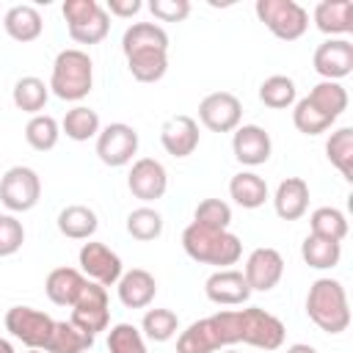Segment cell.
<instances>
[{"mask_svg": "<svg viewBox=\"0 0 353 353\" xmlns=\"http://www.w3.org/2000/svg\"><path fill=\"white\" fill-rule=\"evenodd\" d=\"M182 248L193 262L215 265L218 270L234 265L243 256V243L237 234H232L229 229H207L199 223L185 226Z\"/></svg>", "mask_w": 353, "mask_h": 353, "instance_id": "obj_1", "label": "cell"}, {"mask_svg": "<svg viewBox=\"0 0 353 353\" xmlns=\"http://www.w3.org/2000/svg\"><path fill=\"white\" fill-rule=\"evenodd\" d=\"M306 314L325 334H342L350 325V306L342 281L317 279L306 292Z\"/></svg>", "mask_w": 353, "mask_h": 353, "instance_id": "obj_2", "label": "cell"}, {"mask_svg": "<svg viewBox=\"0 0 353 353\" xmlns=\"http://www.w3.org/2000/svg\"><path fill=\"white\" fill-rule=\"evenodd\" d=\"M50 91L63 99V102H80L88 97L94 85V63L85 50L69 47L61 50L52 61V74H50Z\"/></svg>", "mask_w": 353, "mask_h": 353, "instance_id": "obj_3", "label": "cell"}, {"mask_svg": "<svg viewBox=\"0 0 353 353\" xmlns=\"http://www.w3.org/2000/svg\"><path fill=\"white\" fill-rule=\"evenodd\" d=\"M69 36L77 44H99L110 33V14L97 0H66L61 6Z\"/></svg>", "mask_w": 353, "mask_h": 353, "instance_id": "obj_4", "label": "cell"}, {"mask_svg": "<svg viewBox=\"0 0 353 353\" xmlns=\"http://www.w3.org/2000/svg\"><path fill=\"white\" fill-rule=\"evenodd\" d=\"M254 11L259 22H265V28L281 41H295L309 28V11L295 0H256Z\"/></svg>", "mask_w": 353, "mask_h": 353, "instance_id": "obj_5", "label": "cell"}, {"mask_svg": "<svg viewBox=\"0 0 353 353\" xmlns=\"http://www.w3.org/2000/svg\"><path fill=\"white\" fill-rule=\"evenodd\" d=\"M41 199V179L30 165H11L0 179V201L8 212H28Z\"/></svg>", "mask_w": 353, "mask_h": 353, "instance_id": "obj_6", "label": "cell"}, {"mask_svg": "<svg viewBox=\"0 0 353 353\" xmlns=\"http://www.w3.org/2000/svg\"><path fill=\"white\" fill-rule=\"evenodd\" d=\"M284 336H287V328L276 314L259 306L240 309V342L243 345H251L259 350H279L284 345Z\"/></svg>", "mask_w": 353, "mask_h": 353, "instance_id": "obj_7", "label": "cell"}, {"mask_svg": "<svg viewBox=\"0 0 353 353\" xmlns=\"http://www.w3.org/2000/svg\"><path fill=\"white\" fill-rule=\"evenodd\" d=\"M3 323H6V331L11 336H17L28 347H39V350L47 347L50 334L55 328V320L47 312L33 309V306H11L6 312V320Z\"/></svg>", "mask_w": 353, "mask_h": 353, "instance_id": "obj_8", "label": "cell"}, {"mask_svg": "<svg viewBox=\"0 0 353 353\" xmlns=\"http://www.w3.org/2000/svg\"><path fill=\"white\" fill-rule=\"evenodd\" d=\"M69 323H74L80 331L97 336L99 331L108 328L110 323V309H108V287L97 284V281H85L80 298L72 306V317Z\"/></svg>", "mask_w": 353, "mask_h": 353, "instance_id": "obj_9", "label": "cell"}, {"mask_svg": "<svg viewBox=\"0 0 353 353\" xmlns=\"http://www.w3.org/2000/svg\"><path fill=\"white\" fill-rule=\"evenodd\" d=\"M135 154H138V132H135V127H130L124 121H113V124L99 130V135H97V157L105 165L121 168V165L132 163Z\"/></svg>", "mask_w": 353, "mask_h": 353, "instance_id": "obj_10", "label": "cell"}, {"mask_svg": "<svg viewBox=\"0 0 353 353\" xmlns=\"http://www.w3.org/2000/svg\"><path fill=\"white\" fill-rule=\"evenodd\" d=\"M77 262H80V273L88 281H97L102 287H113L124 273V265H121L119 254L110 251L105 243H97V240L83 243V248L77 254Z\"/></svg>", "mask_w": 353, "mask_h": 353, "instance_id": "obj_11", "label": "cell"}, {"mask_svg": "<svg viewBox=\"0 0 353 353\" xmlns=\"http://www.w3.org/2000/svg\"><path fill=\"white\" fill-rule=\"evenodd\" d=\"M199 119L210 132H234L243 119V105L232 91H212L199 102Z\"/></svg>", "mask_w": 353, "mask_h": 353, "instance_id": "obj_12", "label": "cell"}, {"mask_svg": "<svg viewBox=\"0 0 353 353\" xmlns=\"http://www.w3.org/2000/svg\"><path fill=\"white\" fill-rule=\"evenodd\" d=\"M127 188L141 201H157L168 190V174L165 165L154 157H138L127 174Z\"/></svg>", "mask_w": 353, "mask_h": 353, "instance_id": "obj_13", "label": "cell"}, {"mask_svg": "<svg viewBox=\"0 0 353 353\" xmlns=\"http://www.w3.org/2000/svg\"><path fill=\"white\" fill-rule=\"evenodd\" d=\"M243 276H245L251 292H254V290H256V292H268V290H273V287L281 281V276H284V256H281L276 248H268V245L254 248V251L248 254V259H245Z\"/></svg>", "mask_w": 353, "mask_h": 353, "instance_id": "obj_14", "label": "cell"}, {"mask_svg": "<svg viewBox=\"0 0 353 353\" xmlns=\"http://www.w3.org/2000/svg\"><path fill=\"white\" fill-rule=\"evenodd\" d=\"M312 66L323 80H342L353 72V44L347 39H325L312 55Z\"/></svg>", "mask_w": 353, "mask_h": 353, "instance_id": "obj_15", "label": "cell"}, {"mask_svg": "<svg viewBox=\"0 0 353 353\" xmlns=\"http://www.w3.org/2000/svg\"><path fill=\"white\" fill-rule=\"evenodd\" d=\"M160 143L171 157H190L199 146V121L188 113L168 116L160 127Z\"/></svg>", "mask_w": 353, "mask_h": 353, "instance_id": "obj_16", "label": "cell"}, {"mask_svg": "<svg viewBox=\"0 0 353 353\" xmlns=\"http://www.w3.org/2000/svg\"><path fill=\"white\" fill-rule=\"evenodd\" d=\"M204 292L218 306H240L251 298V287L243 270H234V268H221L210 273V279L204 281Z\"/></svg>", "mask_w": 353, "mask_h": 353, "instance_id": "obj_17", "label": "cell"}, {"mask_svg": "<svg viewBox=\"0 0 353 353\" xmlns=\"http://www.w3.org/2000/svg\"><path fill=\"white\" fill-rule=\"evenodd\" d=\"M232 152L243 165H262L270 160L273 141L259 124H240L232 135Z\"/></svg>", "mask_w": 353, "mask_h": 353, "instance_id": "obj_18", "label": "cell"}, {"mask_svg": "<svg viewBox=\"0 0 353 353\" xmlns=\"http://www.w3.org/2000/svg\"><path fill=\"white\" fill-rule=\"evenodd\" d=\"M116 292L127 309H146L157 295V281L149 270L132 268L121 273V279L116 281Z\"/></svg>", "mask_w": 353, "mask_h": 353, "instance_id": "obj_19", "label": "cell"}, {"mask_svg": "<svg viewBox=\"0 0 353 353\" xmlns=\"http://www.w3.org/2000/svg\"><path fill=\"white\" fill-rule=\"evenodd\" d=\"M276 215L281 221H298L309 210V185L301 176H287L279 182L276 196H273Z\"/></svg>", "mask_w": 353, "mask_h": 353, "instance_id": "obj_20", "label": "cell"}, {"mask_svg": "<svg viewBox=\"0 0 353 353\" xmlns=\"http://www.w3.org/2000/svg\"><path fill=\"white\" fill-rule=\"evenodd\" d=\"M85 276L77 268H55L47 273L44 279V292L55 306H74V301L80 298L83 287H85Z\"/></svg>", "mask_w": 353, "mask_h": 353, "instance_id": "obj_21", "label": "cell"}, {"mask_svg": "<svg viewBox=\"0 0 353 353\" xmlns=\"http://www.w3.org/2000/svg\"><path fill=\"white\" fill-rule=\"evenodd\" d=\"M3 28L6 33L19 41V44H28V41H36L44 30V19L39 14L36 6H28V3H19V6H11L6 14H3Z\"/></svg>", "mask_w": 353, "mask_h": 353, "instance_id": "obj_22", "label": "cell"}, {"mask_svg": "<svg viewBox=\"0 0 353 353\" xmlns=\"http://www.w3.org/2000/svg\"><path fill=\"white\" fill-rule=\"evenodd\" d=\"M314 25L325 36H345L353 30V3L350 0H320L314 6Z\"/></svg>", "mask_w": 353, "mask_h": 353, "instance_id": "obj_23", "label": "cell"}, {"mask_svg": "<svg viewBox=\"0 0 353 353\" xmlns=\"http://www.w3.org/2000/svg\"><path fill=\"white\" fill-rule=\"evenodd\" d=\"M99 226V218L85 204H69L58 212V232L69 240H88Z\"/></svg>", "mask_w": 353, "mask_h": 353, "instance_id": "obj_24", "label": "cell"}, {"mask_svg": "<svg viewBox=\"0 0 353 353\" xmlns=\"http://www.w3.org/2000/svg\"><path fill=\"white\" fill-rule=\"evenodd\" d=\"M127 69L138 83H157L168 72V50H135V52H127Z\"/></svg>", "mask_w": 353, "mask_h": 353, "instance_id": "obj_25", "label": "cell"}, {"mask_svg": "<svg viewBox=\"0 0 353 353\" xmlns=\"http://www.w3.org/2000/svg\"><path fill=\"white\" fill-rule=\"evenodd\" d=\"M229 196L243 210H256L268 201V182L254 171H240L229 179Z\"/></svg>", "mask_w": 353, "mask_h": 353, "instance_id": "obj_26", "label": "cell"}, {"mask_svg": "<svg viewBox=\"0 0 353 353\" xmlns=\"http://www.w3.org/2000/svg\"><path fill=\"white\" fill-rule=\"evenodd\" d=\"M135 50H168V33L157 22H132L121 36V52Z\"/></svg>", "mask_w": 353, "mask_h": 353, "instance_id": "obj_27", "label": "cell"}, {"mask_svg": "<svg viewBox=\"0 0 353 353\" xmlns=\"http://www.w3.org/2000/svg\"><path fill=\"white\" fill-rule=\"evenodd\" d=\"M11 99L14 105L22 110V113H30V116H39L50 99V85L41 80V77H19L14 83V91H11Z\"/></svg>", "mask_w": 353, "mask_h": 353, "instance_id": "obj_28", "label": "cell"}, {"mask_svg": "<svg viewBox=\"0 0 353 353\" xmlns=\"http://www.w3.org/2000/svg\"><path fill=\"white\" fill-rule=\"evenodd\" d=\"M94 345V336L80 331L74 323H66V320H58L52 334H50V342L44 347V353H85L88 347Z\"/></svg>", "mask_w": 353, "mask_h": 353, "instance_id": "obj_29", "label": "cell"}, {"mask_svg": "<svg viewBox=\"0 0 353 353\" xmlns=\"http://www.w3.org/2000/svg\"><path fill=\"white\" fill-rule=\"evenodd\" d=\"M320 113H325L328 119H339L345 110H347V91L342 88V83H336V80H320L312 91H309V97H306Z\"/></svg>", "mask_w": 353, "mask_h": 353, "instance_id": "obj_30", "label": "cell"}, {"mask_svg": "<svg viewBox=\"0 0 353 353\" xmlns=\"http://www.w3.org/2000/svg\"><path fill=\"white\" fill-rule=\"evenodd\" d=\"M301 256L309 268L328 270V268L339 265L342 243H334V240H325V237H317V234H306L303 243H301Z\"/></svg>", "mask_w": 353, "mask_h": 353, "instance_id": "obj_31", "label": "cell"}, {"mask_svg": "<svg viewBox=\"0 0 353 353\" xmlns=\"http://www.w3.org/2000/svg\"><path fill=\"white\" fill-rule=\"evenodd\" d=\"M218 347L221 345H218V336H215V328H212L210 317L190 323L176 336V353H215Z\"/></svg>", "mask_w": 353, "mask_h": 353, "instance_id": "obj_32", "label": "cell"}, {"mask_svg": "<svg viewBox=\"0 0 353 353\" xmlns=\"http://www.w3.org/2000/svg\"><path fill=\"white\" fill-rule=\"evenodd\" d=\"M309 234L342 243L347 237V218H345V212L336 210V207H317L309 215Z\"/></svg>", "mask_w": 353, "mask_h": 353, "instance_id": "obj_33", "label": "cell"}, {"mask_svg": "<svg viewBox=\"0 0 353 353\" xmlns=\"http://www.w3.org/2000/svg\"><path fill=\"white\" fill-rule=\"evenodd\" d=\"M325 154L331 165L339 168V174L347 182H353V130L350 127H339L331 132V138L325 141Z\"/></svg>", "mask_w": 353, "mask_h": 353, "instance_id": "obj_34", "label": "cell"}, {"mask_svg": "<svg viewBox=\"0 0 353 353\" xmlns=\"http://www.w3.org/2000/svg\"><path fill=\"white\" fill-rule=\"evenodd\" d=\"M61 132H66V138L72 141H88L99 135V116L97 110H91L88 105H74L72 110H66L63 121H61Z\"/></svg>", "mask_w": 353, "mask_h": 353, "instance_id": "obj_35", "label": "cell"}, {"mask_svg": "<svg viewBox=\"0 0 353 353\" xmlns=\"http://www.w3.org/2000/svg\"><path fill=\"white\" fill-rule=\"evenodd\" d=\"M61 138V124L50 116V113H39V116H30V121L25 124V141L30 149L36 152H50L55 149Z\"/></svg>", "mask_w": 353, "mask_h": 353, "instance_id": "obj_36", "label": "cell"}, {"mask_svg": "<svg viewBox=\"0 0 353 353\" xmlns=\"http://www.w3.org/2000/svg\"><path fill=\"white\" fill-rule=\"evenodd\" d=\"M295 94H298L295 80L287 77V74H270V77H265L262 85H259V99H262V105H268V108H273V110H284V108L295 105Z\"/></svg>", "mask_w": 353, "mask_h": 353, "instance_id": "obj_37", "label": "cell"}, {"mask_svg": "<svg viewBox=\"0 0 353 353\" xmlns=\"http://www.w3.org/2000/svg\"><path fill=\"white\" fill-rule=\"evenodd\" d=\"M141 331L152 342H168L179 331V317L171 309H149L141 320Z\"/></svg>", "mask_w": 353, "mask_h": 353, "instance_id": "obj_38", "label": "cell"}, {"mask_svg": "<svg viewBox=\"0 0 353 353\" xmlns=\"http://www.w3.org/2000/svg\"><path fill=\"white\" fill-rule=\"evenodd\" d=\"M127 232H130V237H135L141 243L157 240L163 234V215L152 207H138L127 215Z\"/></svg>", "mask_w": 353, "mask_h": 353, "instance_id": "obj_39", "label": "cell"}, {"mask_svg": "<svg viewBox=\"0 0 353 353\" xmlns=\"http://www.w3.org/2000/svg\"><path fill=\"white\" fill-rule=\"evenodd\" d=\"M292 124H295V130L303 132V135H320V132L331 130L334 119H328L325 113H320V110L303 97V99H298L295 108H292Z\"/></svg>", "mask_w": 353, "mask_h": 353, "instance_id": "obj_40", "label": "cell"}, {"mask_svg": "<svg viewBox=\"0 0 353 353\" xmlns=\"http://www.w3.org/2000/svg\"><path fill=\"white\" fill-rule=\"evenodd\" d=\"M108 353H146L143 334L132 323H116L108 331Z\"/></svg>", "mask_w": 353, "mask_h": 353, "instance_id": "obj_41", "label": "cell"}, {"mask_svg": "<svg viewBox=\"0 0 353 353\" xmlns=\"http://www.w3.org/2000/svg\"><path fill=\"white\" fill-rule=\"evenodd\" d=\"M193 223L207 226V229H229L232 207L226 201H221V199H204L193 212Z\"/></svg>", "mask_w": 353, "mask_h": 353, "instance_id": "obj_42", "label": "cell"}, {"mask_svg": "<svg viewBox=\"0 0 353 353\" xmlns=\"http://www.w3.org/2000/svg\"><path fill=\"white\" fill-rule=\"evenodd\" d=\"M25 243V229L22 221L11 212L0 215V256H14Z\"/></svg>", "mask_w": 353, "mask_h": 353, "instance_id": "obj_43", "label": "cell"}, {"mask_svg": "<svg viewBox=\"0 0 353 353\" xmlns=\"http://www.w3.org/2000/svg\"><path fill=\"white\" fill-rule=\"evenodd\" d=\"M149 11L160 22H182L190 14V3L188 0H152Z\"/></svg>", "mask_w": 353, "mask_h": 353, "instance_id": "obj_44", "label": "cell"}, {"mask_svg": "<svg viewBox=\"0 0 353 353\" xmlns=\"http://www.w3.org/2000/svg\"><path fill=\"white\" fill-rule=\"evenodd\" d=\"M141 8H143V3H141V0H108V6H105V11H108V14L121 17V19L135 17Z\"/></svg>", "mask_w": 353, "mask_h": 353, "instance_id": "obj_45", "label": "cell"}, {"mask_svg": "<svg viewBox=\"0 0 353 353\" xmlns=\"http://www.w3.org/2000/svg\"><path fill=\"white\" fill-rule=\"evenodd\" d=\"M284 353H317L312 345H303V342H295V345H290Z\"/></svg>", "mask_w": 353, "mask_h": 353, "instance_id": "obj_46", "label": "cell"}, {"mask_svg": "<svg viewBox=\"0 0 353 353\" xmlns=\"http://www.w3.org/2000/svg\"><path fill=\"white\" fill-rule=\"evenodd\" d=\"M0 353H14V345L8 339H3V336H0Z\"/></svg>", "mask_w": 353, "mask_h": 353, "instance_id": "obj_47", "label": "cell"}, {"mask_svg": "<svg viewBox=\"0 0 353 353\" xmlns=\"http://www.w3.org/2000/svg\"><path fill=\"white\" fill-rule=\"evenodd\" d=\"M28 353H44V350H39V347H30V350H28Z\"/></svg>", "mask_w": 353, "mask_h": 353, "instance_id": "obj_48", "label": "cell"}, {"mask_svg": "<svg viewBox=\"0 0 353 353\" xmlns=\"http://www.w3.org/2000/svg\"><path fill=\"white\" fill-rule=\"evenodd\" d=\"M223 353H240V350H234V347H229V350H223Z\"/></svg>", "mask_w": 353, "mask_h": 353, "instance_id": "obj_49", "label": "cell"}]
</instances>
